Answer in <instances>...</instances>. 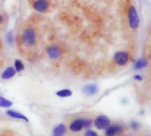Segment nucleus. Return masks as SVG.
I'll use <instances>...</instances> for the list:
<instances>
[{
  "mask_svg": "<svg viewBox=\"0 0 151 136\" xmlns=\"http://www.w3.org/2000/svg\"><path fill=\"white\" fill-rule=\"evenodd\" d=\"M13 68L15 69L16 73H20L24 70L25 68V65L23 64V62L19 59H15L14 60V66Z\"/></svg>",
  "mask_w": 151,
  "mask_h": 136,
  "instance_id": "obj_15",
  "label": "nucleus"
},
{
  "mask_svg": "<svg viewBox=\"0 0 151 136\" xmlns=\"http://www.w3.org/2000/svg\"><path fill=\"white\" fill-rule=\"evenodd\" d=\"M57 96L61 97V98H66V97H70L73 95V91L69 89H60L58 91L56 92Z\"/></svg>",
  "mask_w": 151,
  "mask_h": 136,
  "instance_id": "obj_14",
  "label": "nucleus"
},
{
  "mask_svg": "<svg viewBox=\"0 0 151 136\" xmlns=\"http://www.w3.org/2000/svg\"><path fill=\"white\" fill-rule=\"evenodd\" d=\"M66 133H67V127L65 124L60 123L53 128L52 136H65Z\"/></svg>",
  "mask_w": 151,
  "mask_h": 136,
  "instance_id": "obj_10",
  "label": "nucleus"
},
{
  "mask_svg": "<svg viewBox=\"0 0 151 136\" xmlns=\"http://www.w3.org/2000/svg\"><path fill=\"white\" fill-rule=\"evenodd\" d=\"M134 79L135 81H143V77H142L141 74H135V75L134 76Z\"/></svg>",
  "mask_w": 151,
  "mask_h": 136,
  "instance_id": "obj_20",
  "label": "nucleus"
},
{
  "mask_svg": "<svg viewBox=\"0 0 151 136\" xmlns=\"http://www.w3.org/2000/svg\"><path fill=\"white\" fill-rule=\"evenodd\" d=\"M84 136H99V135H98V134H97L96 131L91 130V129L89 128V129H87V131L85 132V135H84Z\"/></svg>",
  "mask_w": 151,
  "mask_h": 136,
  "instance_id": "obj_19",
  "label": "nucleus"
},
{
  "mask_svg": "<svg viewBox=\"0 0 151 136\" xmlns=\"http://www.w3.org/2000/svg\"><path fill=\"white\" fill-rule=\"evenodd\" d=\"M22 42L28 47H33L36 43V33L33 28H26L21 35Z\"/></svg>",
  "mask_w": 151,
  "mask_h": 136,
  "instance_id": "obj_3",
  "label": "nucleus"
},
{
  "mask_svg": "<svg viewBox=\"0 0 151 136\" xmlns=\"http://www.w3.org/2000/svg\"><path fill=\"white\" fill-rule=\"evenodd\" d=\"M93 125L97 130L104 131L111 125V119L107 116L104 114H100L96 117V119L93 121Z\"/></svg>",
  "mask_w": 151,
  "mask_h": 136,
  "instance_id": "obj_4",
  "label": "nucleus"
},
{
  "mask_svg": "<svg viewBox=\"0 0 151 136\" xmlns=\"http://www.w3.org/2000/svg\"><path fill=\"white\" fill-rule=\"evenodd\" d=\"M50 7L48 0H35L33 4V8L38 12H45Z\"/></svg>",
  "mask_w": 151,
  "mask_h": 136,
  "instance_id": "obj_8",
  "label": "nucleus"
},
{
  "mask_svg": "<svg viewBox=\"0 0 151 136\" xmlns=\"http://www.w3.org/2000/svg\"><path fill=\"white\" fill-rule=\"evenodd\" d=\"M6 115L10 118H12V119H19V120H23L25 122H28V119L22 113L19 112H16L14 110H8L6 111Z\"/></svg>",
  "mask_w": 151,
  "mask_h": 136,
  "instance_id": "obj_11",
  "label": "nucleus"
},
{
  "mask_svg": "<svg viewBox=\"0 0 151 136\" xmlns=\"http://www.w3.org/2000/svg\"><path fill=\"white\" fill-rule=\"evenodd\" d=\"M3 21H4V17H3V16H2V15L0 14V24H1V23H2Z\"/></svg>",
  "mask_w": 151,
  "mask_h": 136,
  "instance_id": "obj_21",
  "label": "nucleus"
},
{
  "mask_svg": "<svg viewBox=\"0 0 151 136\" xmlns=\"http://www.w3.org/2000/svg\"><path fill=\"white\" fill-rule=\"evenodd\" d=\"M147 66H148V60L145 58H138L134 64V68L135 70H142L143 68H146Z\"/></svg>",
  "mask_w": 151,
  "mask_h": 136,
  "instance_id": "obj_13",
  "label": "nucleus"
},
{
  "mask_svg": "<svg viewBox=\"0 0 151 136\" xmlns=\"http://www.w3.org/2000/svg\"><path fill=\"white\" fill-rule=\"evenodd\" d=\"M129 127L132 130L134 131H136L140 128V123L138 121H131L129 123Z\"/></svg>",
  "mask_w": 151,
  "mask_h": 136,
  "instance_id": "obj_18",
  "label": "nucleus"
},
{
  "mask_svg": "<svg viewBox=\"0 0 151 136\" xmlns=\"http://www.w3.org/2000/svg\"><path fill=\"white\" fill-rule=\"evenodd\" d=\"M113 61L115 62L116 65L119 66H124L130 61V55L127 51H124V50L118 51L114 54Z\"/></svg>",
  "mask_w": 151,
  "mask_h": 136,
  "instance_id": "obj_5",
  "label": "nucleus"
},
{
  "mask_svg": "<svg viewBox=\"0 0 151 136\" xmlns=\"http://www.w3.org/2000/svg\"><path fill=\"white\" fill-rule=\"evenodd\" d=\"M93 125V121L88 118H78L73 119L69 125V130L73 133H79L82 129H89Z\"/></svg>",
  "mask_w": 151,
  "mask_h": 136,
  "instance_id": "obj_1",
  "label": "nucleus"
},
{
  "mask_svg": "<svg viewBox=\"0 0 151 136\" xmlns=\"http://www.w3.org/2000/svg\"><path fill=\"white\" fill-rule=\"evenodd\" d=\"M46 53H47L48 57L52 60L58 59L62 55L61 49L57 45H51V46L48 47L47 50H46Z\"/></svg>",
  "mask_w": 151,
  "mask_h": 136,
  "instance_id": "obj_7",
  "label": "nucleus"
},
{
  "mask_svg": "<svg viewBox=\"0 0 151 136\" xmlns=\"http://www.w3.org/2000/svg\"><path fill=\"white\" fill-rule=\"evenodd\" d=\"M125 131V127L120 124H115V125H110L105 130H104V135L105 136H119L123 134Z\"/></svg>",
  "mask_w": 151,
  "mask_h": 136,
  "instance_id": "obj_6",
  "label": "nucleus"
},
{
  "mask_svg": "<svg viewBox=\"0 0 151 136\" xmlns=\"http://www.w3.org/2000/svg\"><path fill=\"white\" fill-rule=\"evenodd\" d=\"M6 42L9 45H12L14 43V35L12 34V32H8L6 35Z\"/></svg>",
  "mask_w": 151,
  "mask_h": 136,
  "instance_id": "obj_17",
  "label": "nucleus"
},
{
  "mask_svg": "<svg viewBox=\"0 0 151 136\" xmlns=\"http://www.w3.org/2000/svg\"><path fill=\"white\" fill-rule=\"evenodd\" d=\"M82 92L88 96H93L97 94L98 87L95 84H88L82 88Z\"/></svg>",
  "mask_w": 151,
  "mask_h": 136,
  "instance_id": "obj_9",
  "label": "nucleus"
},
{
  "mask_svg": "<svg viewBox=\"0 0 151 136\" xmlns=\"http://www.w3.org/2000/svg\"><path fill=\"white\" fill-rule=\"evenodd\" d=\"M12 105V102L0 96V108H10Z\"/></svg>",
  "mask_w": 151,
  "mask_h": 136,
  "instance_id": "obj_16",
  "label": "nucleus"
},
{
  "mask_svg": "<svg viewBox=\"0 0 151 136\" xmlns=\"http://www.w3.org/2000/svg\"><path fill=\"white\" fill-rule=\"evenodd\" d=\"M15 74H16L15 69L12 66H9L1 73V78L3 80H9V79H12V77H14Z\"/></svg>",
  "mask_w": 151,
  "mask_h": 136,
  "instance_id": "obj_12",
  "label": "nucleus"
},
{
  "mask_svg": "<svg viewBox=\"0 0 151 136\" xmlns=\"http://www.w3.org/2000/svg\"><path fill=\"white\" fill-rule=\"evenodd\" d=\"M1 48H2V41L0 39V50H1Z\"/></svg>",
  "mask_w": 151,
  "mask_h": 136,
  "instance_id": "obj_22",
  "label": "nucleus"
},
{
  "mask_svg": "<svg viewBox=\"0 0 151 136\" xmlns=\"http://www.w3.org/2000/svg\"><path fill=\"white\" fill-rule=\"evenodd\" d=\"M127 19H128V24L129 27L135 30L140 27V17L138 14V12L136 8L134 5H130L127 11Z\"/></svg>",
  "mask_w": 151,
  "mask_h": 136,
  "instance_id": "obj_2",
  "label": "nucleus"
}]
</instances>
